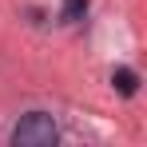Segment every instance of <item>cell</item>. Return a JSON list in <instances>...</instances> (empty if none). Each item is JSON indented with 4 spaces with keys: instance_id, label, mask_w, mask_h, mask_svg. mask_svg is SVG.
Segmentation results:
<instances>
[{
    "instance_id": "1",
    "label": "cell",
    "mask_w": 147,
    "mask_h": 147,
    "mask_svg": "<svg viewBox=\"0 0 147 147\" xmlns=\"http://www.w3.org/2000/svg\"><path fill=\"white\" fill-rule=\"evenodd\" d=\"M56 135H60V127H56V119L48 111H28L12 131V143L16 147H52Z\"/></svg>"
},
{
    "instance_id": "3",
    "label": "cell",
    "mask_w": 147,
    "mask_h": 147,
    "mask_svg": "<svg viewBox=\"0 0 147 147\" xmlns=\"http://www.w3.org/2000/svg\"><path fill=\"white\" fill-rule=\"evenodd\" d=\"M84 12H88V0H64V20L68 24L84 20Z\"/></svg>"
},
{
    "instance_id": "2",
    "label": "cell",
    "mask_w": 147,
    "mask_h": 147,
    "mask_svg": "<svg viewBox=\"0 0 147 147\" xmlns=\"http://www.w3.org/2000/svg\"><path fill=\"white\" fill-rule=\"evenodd\" d=\"M111 84L119 88V96H135V88H139V76L131 72V68H115V76H111Z\"/></svg>"
}]
</instances>
